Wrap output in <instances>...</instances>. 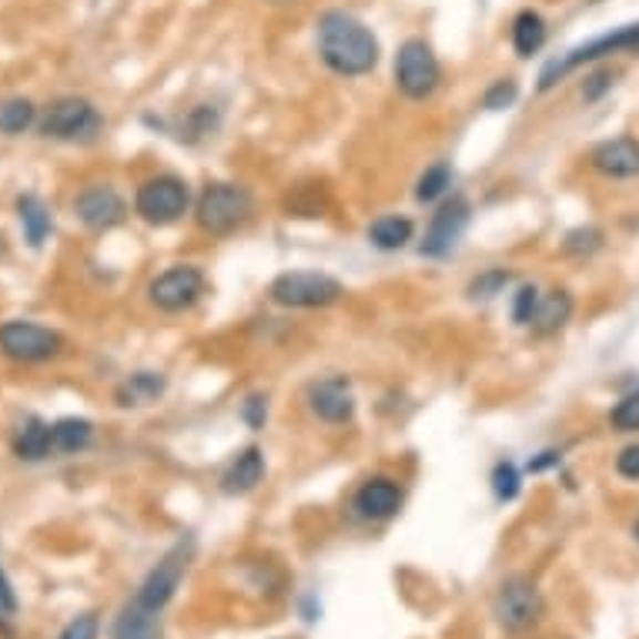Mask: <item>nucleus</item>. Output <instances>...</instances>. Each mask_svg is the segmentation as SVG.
Masks as SVG:
<instances>
[{"mask_svg": "<svg viewBox=\"0 0 639 639\" xmlns=\"http://www.w3.org/2000/svg\"><path fill=\"white\" fill-rule=\"evenodd\" d=\"M318 54L342 78H362L379 64L375 34L346 11H329L318 18Z\"/></svg>", "mask_w": 639, "mask_h": 639, "instance_id": "f257e3e1", "label": "nucleus"}, {"mask_svg": "<svg viewBox=\"0 0 639 639\" xmlns=\"http://www.w3.org/2000/svg\"><path fill=\"white\" fill-rule=\"evenodd\" d=\"M251 212H255V202H251L248 188L231 185V182H212L195 202L198 228L215 235V238H225V235L238 231L251 218Z\"/></svg>", "mask_w": 639, "mask_h": 639, "instance_id": "f03ea898", "label": "nucleus"}, {"mask_svg": "<svg viewBox=\"0 0 639 639\" xmlns=\"http://www.w3.org/2000/svg\"><path fill=\"white\" fill-rule=\"evenodd\" d=\"M626 51H639V24H626L619 31H609L602 38H592L573 51H566L559 61H553L543 74H539V91H549L556 87L569 71L583 68V64H592V61H602L609 54H626Z\"/></svg>", "mask_w": 639, "mask_h": 639, "instance_id": "7ed1b4c3", "label": "nucleus"}, {"mask_svg": "<svg viewBox=\"0 0 639 639\" xmlns=\"http://www.w3.org/2000/svg\"><path fill=\"white\" fill-rule=\"evenodd\" d=\"M268 295L281 308H329L342 301L346 288L322 271H285L271 281Z\"/></svg>", "mask_w": 639, "mask_h": 639, "instance_id": "20e7f679", "label": "nucleus"}, {"mask_svg": "<svg viewBox=\"0 0 639 639\" xmlns=\"http://www.w3.org/2000/svg\"><path fill=\"white\" fill-rule=\"evenodd\" d=\"M188 205H192V192L175 175H157L144 182L134 195V212L147 225H175L178 218H185Z\"/></svg>", "mask_w": 639, "mask_h": 639, "instance_id": "39448f33", "label": "nucleus"}, {"mask_svg": "<svg viewBox=\"0 0 639 639\" xmlns=\"http://www.w3.org/2000/svg\"><path fill=\"white\" fill-rule=\"evenodd\" d=\"M442 81V68H439V58L432 54V48L419 38L405 41L395 54V84L405 97L412 101H425L435 94Z\"/></svg>", "mask_w": 639, "mask_h": 639, "instance_id": "423d86ee", "label": "nucleus"}, {"mask_svg": "<svg viewBox=\"0 0 639 639\" xmlns=\"http://www.w3.org/2000/svg\"><path fill=\"white\" fill-rule=\"evenodd\" d=\"M202 295H205V275L195 265H175V268L157 275L147 288L151 305L162 308V311H172V315L188 311Z\"/></svg>", "mask_w": 639, "mask_h": 639, "instance_id": "0eeeda50", "label": "nucleus"}, {"mask_svg": "<svg viewBox=\"0 0 639 639\" xmlns=\"http://www.w3.org/2000/svg\"><path fill=\"white\" fill-rule=\"evenodd\" d=\"M539 616H543V596H539L533 579L513 576V579H506L499 586V592H496V619L506 629H513V632L529 629V626L539 622Z\"/></svg>", "mask_w": 639, "mask_h": 639, "instance_id": "6e6552de", "label": "nucleus"}, {"mask_svg": "<svg viewBox=\"0 0 639 639\" xmlns=\"http://www.w3.org/2000/svg\"><path fill=\"white\" fill-rule=\"evenodd\" d=\"M0 352L18 362H44L61 352V336L34 322L0 326Z\"/></svg>", "mask_w": 639, "mask_h": 639, "instance_id": "1a4fd4ad", "label": "nucleus"}, {"mask_svg": "<svg viewBox=\"0 0 639 639\" xmlns=\"http://www.w3.org/2000/svg\"><path fill=\"white\" fill-rule=\"evenodd\" d=\"M468 215H472V208H468V202L462 195H452L449 202H442L439 212L432 215L429 228H425V238H422L419 251L425 258H445L455 248V241L462 238V231L468 225Z\"/></svg>", "mask_w": 639, "mask_h": 639, "instance_id": "9d476101", "label": "nucleus"}, {"mask_svg": "<svg viewBox=\"0 0 639 639\" xmlns=\"http://www.w3.org/2000/svg\"><path fill=\"white\" fill-rule=\"evenodd\" d=\"M101 117L94 111L91 101L84 97H61L48 107L44 121H41V131L48 137H58V141H78V137H91L97 131Z\"/></svg>", "mask_w": 639, "mask_h": 639, "instance_id": "9b49d317", "label": "nucleus"}, {"mask_svg": "<svg viewBox=\"0 0 639 639\" xmlns=\"http://www.w3.org/2000/svg\"><path fill=\"white\" fill-rule=\"evenodd\" d=\"M185 569H188V546H185V543H178V546H175V549H172L162 563H157V566L147 573V579H144V586H141L137 599H141L144 606H151V609L162 612V609L175 599V592H178V586H182Z\"/></svg>", "mask_w": 639, "mask_h": 639, "instance_id": "f8f14e48", "label": "nucleus"}, {"mask_svg": "<svg viewBox=\"0 0 639 639\" xmlns=\"http://www.w3.org/2000/svg\"><path fill=\"white\" fill-rule=\"evenodd\" d=\"M308 405L311 412L329 422V425H346L352 422L355 415V395H352V385L349 379L336 375V379H326V382H315L311 392H308Z\"/></svg>", "mask_w": 639, "mask_h": 639, "instance_id": "ddd939ff", "label": "nucleus"}, {"mask_svg": "<svg viewBox=\"0 0 639 639\" xmlns=\"http://www.w3.org/2000/svg\"><path fill=\"white\" fill-rule=\"evenodd\" d=\"M589 165L602 178H636L639 175V141L629 134L609 137V141L592 147Z\"/></svg>", "mask_w": 639, "mask_h": 639, "instance_id": "4468645a", "label": "nucleus"}, {"mask_svg": "<svg viewBox=\"0 0 639 639\" xmlns=\"http://www.w3.org/2000/svg\"><path fill=\"white\" fill-rule=\"evenodd\" d=\"M74 212H78V218H81L87 228H97V231L114 228V225H121V221L127 218L124 198H121L114 188H104V185L81 192L78 202H74Z\"/></svg>", "mask_w": 639, "mask_h": 639, "instance_id": "2eb2a0df", "label": "nucleus"}, {"mask_svg": "<svg viewBox=\"0 0 639 639\" xmlns=\"http://www.w3.org/2000/svg\"><path fill=\"white\" fill-rule=\"evenodd\" d=\"M352 506H355V513L362 519H392L399 513V506H402V489L392 483V478L379 475V478L362 483Z\"/></svg>", "mask_w": 639, "mask_h": 639, "instance_id": "dca6fc26", "label": "nucleus"}, {"mask_svg": "<svg viewBox=\"0 0 639 639\" xmlns=\"http://www.w3.org/2000/svg\"><path fill=\"white\" fill-rule=\"evenodd\" d=\"M261 478H265V455H261V449L248 445V449H241V452L228 462V468L221 472V493H228V496H245V493L258 489Z\"/></svg>", "mask_w": 639, "mask_h": 639, "instance_id": "f3484780", "label": "nucleus"}, {"mask_svg": "<svg viewBox=\"0 0 639 639\" xmlns=\"http://www.w3.org/2000/svg\"><path fill=\"white\" fill-rule=\"evenodd\" d=\"M162 636V622H157V609L144 606L137 596L124 606V612L114 622V639H157Z\"/></svg>", "mask_w": 639, "mask_h": 639, "instance_id": "a211bd4d", "label": "nucleus"}, {"mask_svg": "<svg viewBox=\"0 0 639 639\" xmlns=\"http://www.w3.org/2000/svg\"><path fill=\"white\" fill-rule=\"evenodd\" d=\"M569 318H573L569 291H549V295L539 298V308H536L529 326L536 329V336H553V332H559L569 322Z\"/></svg>", "mask_w": 639, "mask_h": 639, "instance_id": "6ab92c4d", "label": "nucleus"}, {"mask_svg": "<svg viewBox=\"0 0 639 639\" xmlns=\"http://www.w3.org/2000/svg\"><path fill=\"white\" fill-rule=\"evenodd\" d=\"M162 392H165V375L162 372H134L117 385L114 399L121 405H151V402L162 399Z\"/></svg>", "mask_w": 639, "mask_h": 639, "instance_id": "aec40b11", "label": "nucleus"}, {"mask_svg": "<svg viewBox=\"0 0 639 639\" xmlns=\"http://www.w3.org/2000/svg\"><path fill=\"white\" fill-rule=\"evenodd\" d=\"M412 221L405 215H382L369 225V241L382 251H399L412 241Z\"/></svg>", "mask_w": 639, "mask_h": 639, "instance_id": "412c9836", "label": "nucleus"}, {"mask_svg": "<svg viewBox=\"0 0 639 639\" xmlns=\"http://www.w3.org/2000/svg\"><path fill=\"white\" fill-rule=\"evenodd\" d=\"M549 31H546V21L536 14V11H523L516 21H513V48L519 58H533L543 51Z\"/></svg>", "mask_w": 639, "mask_h": 639, "instance_id": "4be33fe9", "label": "nucleus"}, {"mask_svg": "<svg viewBox=\"0 0 639 639\" xmlns=\"http://www.w3.org/2000/svg\"><path fill=\"white\" fill-rule=\"evenodd\" d=\"M94 439V425L87 419H61L51 425V452H81Z\"/></svg>", "mask_w": 639, "mask_h": 639, "instance_id": "5701e85b", "label": "nucleus"}, {"mask_svg": "<svg viewBox=\"0 0 639 639\" xmlns=\"http://www.w3.org/2000/svg\"><path fill=\"white\" fill-rule=\"evenodd\" d=\"M14 452L28 462H41L51 455V425H44L41 419H28L21 429H18V439H14Z\"/></svg>", "mask_w": 639, "mask_h": 639, "instance_id": "b1692460", "label": "nucleus"}, {"mask_svg": "<svg viewBox=\"0 0 639 639\" xmlns=\"http://www.w3.org/2000/svg\"><path fill=\"white\" fill-rule=\"evenodd\" d=\"M18 215H21V225H24L28 241H31L34 248H41L44 238L51 235V212H48V205H44L41 198H34V195H24V198L18 202Z\"/></svg>", "mask_w": 639, "mask_h": 639, "instance_id": "393cba45", "label": "nucleus"}, {"mask_svg": "<svg viewBox=\"0 0 639 639\" xmlns=\"http://www.w3.org/2000/svg\"><path fill=\"white\" fill-rule=\"evenodd\" d=\"M34 121V104L28 97H11L0 104V131L4 134H21Z\"/></svg>", "mask_w": 639, "mask_h": 639, "instance_id": "a878e982", "label": "nucleus"}, {"mask_svg": "<svg viewBox=\"0 0 639 639\" xmlns=\"http://www.w3.org/2000/svg\"><path fill=\"white\" fill-rule=\"evenodd\" d=\"M449 188H452V168H449V165H432V168L419 178L415 198H419V202H435V198H442Z\"/></svg>", "mask_w": 639, "mask_h": 639, "instance_id": "bb28decb", "label": "nucleus"}, {"mask_svg": "<svg viewBox=\"0 0 639 639\" xmlns=\"http://www.w3.org/2000/svg\"><path fill=\"white\" fill-rule=\"evenodd\" d=\"M519 486H523V475H519V468H516L513 462H499V465L493 468V493H496L499 503L516 499V496H519Z\"/></svg>", "mask_w": 639, "mask_h": 639, "instance_id": "cd10ccee", "label": "nucleus"}, {"mask_svg": "<svg viewBox=\"0 0 639 639\" xmlns=\"http://www.w3.org/2000/svg\"><path fill=\"white\" fill-rule=\"evenodd\" d=\"M509 271L506 268H489V271H483L478 278H472V285H468V298H496V295H503V288L509 285Z\"/></svg>", "mask_w": 639, "mask_h": 639, "instance_id": "c85d7f7f", "label": "nucleus"}, {"mask_svg": "<svg viewBox=\"0 0 639 639\" xmlns=\"http://www.w3.org/2000/svg\"><path fill=\"white\" fill-rule=\"evenodd\" d=\"M609 425L616 432H639V392L616 402V409L609 412Z\"/></svg>", "mask_w": 639, "mask_h": 639, "instance_id": "c756f323", "label": "nucleus"}, {"mask_svg": "<svg viewBox=\"0 0 639 639\" xmlns=\"http://www.w3.org/2000/svg\"><path fill=\"white\" fill-rule=\"evenodd\" d=\"M539 288L536 285H523L519 291H516V298H513V322L516 326H529L533 322V315H536V308H539Z\"/></svg>", "mask_w": 639, "mask_h": 639, "instance_id": "7c9ffc66", "label": "nucleus"}, {"mask_svg": "<svg viewBox=\"0 0 639 639\" xmlns=\"http://www.w3.org/2000/svg\"><path fill=\"white\" fill-rule=\"evenodd\" d=\"M516 97H519V87H516V81H496V84L486 91L483 104H486L489 111H503V107H509Z\"/></svg>", "mask_w": 639, "mask_h": 639, "instance_id": "2f4dec72", "label": "nucleus"}, {"mask_svg": "<svg viewBox=\"0 0 639 639\" xmlns=\"http://www.w3.org/2000/svg\"><path fill=\"white\" fill-rule=\"evenodd\" d=\"M599 245H602V231H596V228H579V231H573L566 238V251L569 255H589Z\"/></svg>", "mask_w": 639, "mask_h": 639, "instance_id": "473e14b6", "label": "nucleus"}, {"mask_svg": "<svg viewBox=\"0 0 639 639\" xmlns=\"http://www.w3.org/2000/svg\"><path fill=\"white\" fill-rule=\"evenodd\" d=\"M61 639H97V616H78L74 622H68Z\"/></svg>", "mask_w": 639, "mask_h": 639, "instance_id": "72a5a7b5", "label": "nucleus"}, {"mask_svg": "<svg viewBox=\"0 0 639 639\" xmlns=\"http://www.w3.org/2000/svg\"><path fill=\"white\" fill-rule=\"evenodd\" d=\"M616 472L622 475V478H639V445H626L619 455H616Z\"/></svg>", "mask_w": 639, "mask_h": 639, "instance_id": "f704fd0d", "label": "nucleus"}, {"mask_svg": "<svg viewBox=\"0 0 639 639\" xmlns=\"http://www.w3.org/2000/svg\"><path fill=\"white\" fill-rule=\"evenodd\" d=\"M265 415H268V405H265L261 395H251V399L241 405V419H245L251 429H261V425H265Z\"/></svg>", "mask_w": 639, "mask_h": 639, "instance_id": "c9c22d12", "label": "nucleus"}, {"mask_svg": "<svg viewBox=\"0 0 639 639\" xmlns=\"http://www.w3.org/2000/svg\"><path fill=\"white\" fill-rule=\"evenodd\" d=\"M14 609H18V599H14V592H11L8 576L0 573V616H11Z\"/></svg>", "mask_w": 639, "mask_h": 639, "instance_id": "e433bc0d", "label": "nucleus"}, {"mask_svg": "<svg viewBox=\"0 0 639 639\" xmlns=\"http://www.w3.org/2000/svg\"><path fill=\"white\" fill-rule=\"evenodd\" d=\"M559 462V455L556 452H543L539 458H533L529 462V472H543V468H549V465H556Z\"/></svg>", "mask_w": 639, "mask_h": 639, "instance_id": "4c0bfd02", "label": "nucleus"}, {"mask_svg": "<svg viewBox=\"0 0 639 639\" xmlns=\"http://www.w3.org/2000/svg\"><path fill=\"white\" fill-rule=\"evenodd\" d=\"M602 87H609V74H599V78H592V87L586 91V97L592 101V97H596V94H599Z\"/></svg>", "mask_w": 639, "mask_h": 639, "instance_id": "58836bf2", "label": "nucleus"}, {"mask_svg": "<svg viewBox=\"0 0 639 639\" xmlns=\"http://www.w3.org/2000/svg\"><path fill=\"white\" fill-rule=\"evenodd\" d=\"M632 533H636V539H639V523H636V529H632Z\"/></svg>", "mask_w": 639, "mask_h": 639, "instance_id": "ea45409f", "label": "nucleus"}]
</instances>
